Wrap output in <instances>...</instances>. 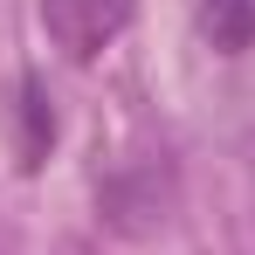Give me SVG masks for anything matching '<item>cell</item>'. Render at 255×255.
<instances>
[{"mask_svg":"<svg viewBox=\"0 0 255 255\" xmlns=\"http://www.w3.org/2000/svg\"><path fill=\"white\" fill-rule=\"evenodd\" d=\"M138 14V0H42V28L69 62H97Z\"/></svg>","mask_w":255,"mask_h":255,"instance_id":"obj_1","label":"cell"},{"mask_svg":"<svg viewBox=\"0 0 255 255\" xmlns=\"http://www.w3.org/2000/svg\"><path fill=\"white\" fill-rule=\"evenodd\" d=\"M200 42L214 55H249L255 48V0H200Z\"/></svg>","mask_w":255,"mask_h":255,"instance_id":"obj_3","label":"cell"},{"mask_svg":"<svg viewBox=\"0 0 255 255\" xmlns=\"http://www.w3.org/2000/svg\"><path fill=\"white\" fill-rule=\"evenodd\" d=\"M7 125H14V159H21V172H42L48 152H55V111H48V97H42V76H21V83H14Z\"/></svg>","mask_w":255,"mask_h":255,"instance_id":"obj_2","label":"cell"}]
</instances>
